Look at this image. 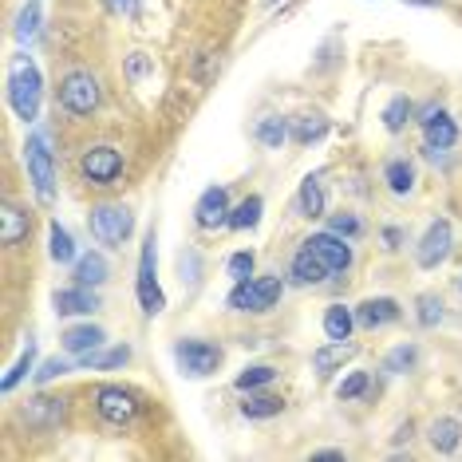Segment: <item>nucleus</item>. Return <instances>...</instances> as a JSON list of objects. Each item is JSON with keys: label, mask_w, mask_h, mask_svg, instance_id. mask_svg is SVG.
<instances>
[{"label": "nucleus", "mask_w": 462, "mask_h": 462, "mask_svg": "<svg viewBox=\"0 0 462 462\" xmlns=\"http://www.w3.org/2000/svg\"><path fill=\"white\" fill-rule=\"evenodd\" d=\"M40 91H44V79H40L36 64L32 60H20L13 68V76H8V103H13V111L24 123H32L40 115Z\"/></svg>", "instance_id": "f257e3e1"}, {"label": "nucleus", "mask_w": 462, "mask_h": 462, "mask_svg": "<svg viewBox=\"0 0 462 462\" xmlns=\"http://www.w3.org/2000/svg\"><path fill=\"white\" fill-rule=\"evenodd\" d=\"M88 229H91V237L99 241V245H123V241L131 237V229H134V214L127 206H111V202H103L91 209V217H88Z\"/></svg>", "instance_id": "f03ea898"}, {"label": "nucleus", "mask_w": 462, "mask_h": 462, "mask_svg": "<svg viewBox=\"0 0 462 462\" xmlns=\"http://www.w3.org/2000/svg\"><path fill=\"white\" fill-rule=\"evenodd\" d=\"M28 178H32V190L40 202H51V194H56V159H51L44 131H36L28 139Z\"/></svg>", "instance_id": "7ed1b4c3"}, {"label": "nucleus", "mask_w": 462, "mask_h": 462, "mask_svg": "<svg viewBox=\"0 0 462 462\" xmlns=\"http://www.w3.org/2000/svg\"><path fill=\"white\" fill-rule=\"evenodd\" d=\"M60 107L68 115H91L99 107V79L91 71H68L60 79Z\"/></svg>", "instance_id": "20e7f679"}, {"label": "nucleus", "mask_w": 462, "mask_h": 462, "mask_svg": "<svg viewBox=\"0 0 462 462\" xmlns=\"http://www.w3.org/2000/svg\"><path fill=\"white\" fill-rule=\"evenodd\" d=\"M281 297V277H261V281H237L229 292V309L234 312H269Z\"/></svg>", "instance_id": "39448f33"}, {"label": "nucleus", "mask_w": 462, "mask_h": 462, "mask_svg": "<svg viewBox=\"0 0 462 462\" xmlns=\"http://www.w3.org/2000/svg\"><path fill=\"white\" fill-rule=\"evenodd\" d=\"M174 360L190 380H206V375H214L217 364H222V348L206 344V340H182L174 348Z\"/></svg>", "instance_id": "423d86ee"}, {"label": "nucleus", "mask_w": 462, "mask_h": 462, "mask_svg": "<svg viewBox=\"0 0 462 462\" xmlns=\"http://www.w3.org/2000/svg\"><path fill=\"white\" fill-rule=\"evenodd\" d=\"M154 245H159V241H154V229H151L146 241H143V257H139V304H143L146 317H159V312L166 309L159 277H154Z\"/></svg>", "instance_id": "0eeeda50"}, {"label": "nucleus", "mask_w": 462, "mask_h": 462, "mask_svg": "<svg viewBox=\"0 0 462 462\" xmlns=\"http://www.w3.org/2000/svg\"><path fill=\"white\" fill-rule=\"evenodd\" d=\"M96 411L99 419H107L111 427H127L139 415V395L127 392V387H99L96 392Z\"/></svg>", "instance_id": "6e6552de"}, {"label": "nucleus", "mask_w": 462, "mask_h": 462, "mask_svg": "<svg viewBox=\"0 0 462 462\" xmlns=\"http://www.w3.org/2000/svg\"><path fill=\"white\" fill-rule=\"evenodd\" d=\"M450 249H455V229H450V222H430L415 249L419 269H439L450 257Z\"/></svg>", "instance_id": "1a4fd4ad"}, {"label": "nucleus", "mask_w": 462, "mask_h": 462, "mask_svg": "<svg viewBox=\"0 0 462 462\" xmlns=\"http://www.w3.org/2000/svg\"><path fill=\"white\" fill-rule=\"evenodd\" d=\"M79 166H83V178H88L91 186H111L115 178L123 174V154L103 143V146H91Z\"/></svg>", "instance_id": "9d476101"}, {"label": "nucleus", "mask_w": 462, "mask_h": 462, "mask_svg": "<svg viewBox=\"0 0 462 462\" xmlns=\"http://www.w3.org/2000/svg\"><path fill=\"white\" fill-rule=\"evenodd\" d=\"M304 245L317 254L324 265H328V273H348L352 269V245H348V237H340V234H312Z\"/></svg>", "instance_id": "9b49d317"}, {"label": "nucleus", "mask_w": 462, "mask_h": 462, "mask_svg": "<svg viewBox=\"0 0 462 462\" xmlns=\"http://www.w3.org/2000/svg\"><path fill=\"white\" fill-rule=\"evenodd\" d=\"M229 194H226V186H209V190L198 198V206H194V222L202 226V229H217V226H229Z\"/></svg>", "instance_id": "f8f14e48"}, {"label": "nucleus", "mask_w": 462, "mask_h": 462, "mask_svg": "<svg viewBox=\"0 0 462 462\" xmlns=\"http://www.w3.org/2000/svg\"><path fill=\"white\" fill-rule=\"evenodd\" d=\"M399 320V304L392 297H372V300H364L360 309H356V324L367 332H375V328H387V324H395Z\"/></svg>", "instance_id": "ddd939ff"}, {"label": "nucleus", "mask_w": 462, "mask_h": 462, "mask_svg": "<svg viewBox=\"0 0 462 462\" xmlns=\"http://www.w3.org/2000/svg\"><path fill=\"white\" fill-rule=\"evenodd\" d=\"M51 304H56L60 317H88V312L99 309V297H96V289L76 285V289H60L56 297H51Z\"/></svg>", "instance_id": "4468645a"}, {"label": "nucleus", "mask_w": 462, "mask_h": 462, "mask_svg": "<svg viewBox=\"0 0 462 462\" xmlns=\"http://www.w3.org/2000/svg\"><path fill=\"white\" fill-rule=\"evenodd\" d=\"M103 340H107V332L99 328V324H76V328H68L64 336H60V344H64V352L71 356H88L103 348Z\"/></svg>", "instance_id": "2eb2a0df"}, {"label": "nucleus", "mask_w": 462, "mask_h": 462, "mask_svg": "<svg viewBox=\"0 0 462 462\" xmlns=\"http://www.w3.org/2000/svg\"><path fill=\"white\" fill-rule=\"evenodd\" d=\"M28 229H32V217L20 206L5 202V209H0V241H5V245H20V241L28 237Z\"/></svg>", "instance_id": "dca6fc26"}, {"label": "nucleus", "mask_w": 462, "mask_h": 462, "mask_svg": "<svg viewBox=\"0 0 462 462\" xmlns=\"http://www.w3.org/2000/svg\"><path fill=\"white\" fill-rule=\"evenodd\" d=\"M356 356V344L352 340H332V344H324V348L312 352V367H317L320 375H328L336 372V367H344Z\"/></svg>", "instance_id": "f3484780"}, {"label": "nucleus", "mask_w": 462, "mask_h": 462, "mask_svg": "<svg viewBox=\"0 0 462 462\" xmlns=\"http://www.w3.org/2000/svg\"><path fill=\"white\" fill-rule=\"evenodd\" d=\"M292 281H297V285H320V281H328V265L304 245L300 254L292 257Z\"/></svg>", "instance_id": "a211bd4d"}, {"label": "nucleus", "mask_w": 462, "mask_h": 462, "mask_svg": "<svg viewBox=\"0 0 462 462\" xmlns=\"http://www.w3.org/2000/svg\"><path fill=\"white\" fill-rule=\"evenodd\" d=\"M430 447L439 450V455H455L458 450V443H462V423L458 419H450V415H443V419H435L430 423Z\"/></svg>", "instance_id": "6ab92c4d"}, {"label": "nucleus", "mask_w": 462, "mask_h": 462, "mask_svg": "<svg viewBox=\"0 0 462 462\" xmlns=\"http://www.w3.org/2000/svg\"><path fill=\"white\" fill-rule=\"evenodd\" d=\"M60 419H64V399L40 395L24 407V423H32V427H51V423H60Z\"/></svg>", "instance_id": "aec40b11"}, {"label": "nucleus", "mask_w": 462, "mask_h": 462, "mask_svg": "<svg viewBox=\"0 0 462 462\" xmlns=\"http://www.w3.org/2000/svg\"><path fill=\"white\" fill-rule=\"evenodd\" d=\"M107 257L103 254H83L76 257V285H88V289H99L107 281Z\"/></svg>", "instance_id": "412c9836"}, {"label": "nucleus", "mask_w": 462, "mask_h": 462, "mask_svg": "<svg viewBox=\"0 0 462 462\" xmlns=\"http://www.w3.org/2000/svg\"><path fill=\"white\" fill-rule=\"evenodd\" d=\"M352 328H356V312L344 309V304H328V312H324V336L328 340H352Z\"/></svg>", "instance_id": "4be33fe9"}, {"label": "nucleus", "mask_w": 462, "mask_h": 462, "mask_svg": "<svg viewBox=\"0 0 462 462\" xmlns=\"http://www.w3.org/2000/svg\"><path fill=\"white\" fill-rule=\"evenodd\" d=\"M423 131H427V146H435V151H450V146L458 143V127H455V119H450L447 111L435 115Z\"/></svg>", "instance_id": "5701e85b"}, {"label": "nucleus", "mask_w": 462, "mask_h": 462, "mask_svg": "<svg viewBox=\"0 0 462 462\" xmlns=\"http://www.w3.org/2000/svg\"><path fill=\"white\" fill-rule=\"evenodd\" d=\"M383 182L392 186V194H399V198H407L415 190V166L407 162V159H392L383 166Z\"/></svg>", "instance_id": "b1692460"}, {"label": "nucleus", "mask_w": 462, "mask_h": 462, "mask_svg": "<svg viewBox=\"0 0 462 462\" xmlns=\"http://www.w3.org/2000/svg\"><path fill=\"white\" fill-rule=\"evenodd\" d=\"M297 209H300L304 217H320V214H324V186H320V174H309V178L300 182Z\"/></svg>", "instance_id": "393cba45"}, {"label": "nucleus", "mask_w": 462, "mask_h": 462, "mask_svg": "<svg viewBox=\"0 0 462 462\" xmlns=\"http://www.w3.org/2000/svg\"><path fill=\"white\" fill-rule=\"evenodd\" d=\"M48 254L56 265H71V261H76V241H71V234L60 222L48 226Z\"/></svg>", "instance_id": "a878e982"}, {"label": "nucleus", "mask_w": 462, "mask_h": 462, "mask_svg": "<svg viewBox=\"0 0 462 462\" xmlns=\"http://www.w3.org/2000/svg\"><path fill=\"white\" fill-rule=\"evenodd\" d=\"M131 360V348L127 344H115V348H107V352H88V356H79V364L83 367H96V372H107V367H123Z\"/></svg>", "instance_id": "bb28decb"}, {"label": "nucleus", "mask_w": 462, "mask_h": 462, "mask_svg": "<svg viewBox=\"0 0 462 462\" xmlns=\"http://www.w3.org/2000/svg\"><path fill=\"white\" fill-rule=\"evenodd\" d=\"M292 134V127L285 119H281V115H265V119L257 123V139L269 146V151H281V146H285V139Z\"/></svg>", "instance_id": "cd10ccee"}, {"label": "nucleus", "mask_w": 462, "mask_h": 462, "mask_svg": "<svg viewBox=\"0 0 462 462\" xmlns=\"http://www.w3.org/2000/svg\"><path fill=\"white\" fill-rule=\"evenodd\" d=\"M328 134V119L324 115H300L297 123H292V139H297L300 146H309V143H317Z\"/></svg>", "instance_id": "c85d7f7f"}, {"label": "nucleus", "mask_w": 462, "mask_h": 462, "mask_svg": "<svg viewBox=\"0 0 462 462\" xmlns=\"http://www.w3.org/2000/svg\"><path fill=\"white\" fill-rule=\"evenodd\" d=\"M411 115H415V103L407 99V96H395V99L383 107V127L392 131V134H399V131L407 127V119H411Z\"/></svg>", "instance_id": "c756f323"}, {"label": "nucleus", "mask_w": 462, "mask_h": 462, "mask_svg": "<svg viewBox=\"0 0 462 462\" xmlns=\"http://www.w3.org/2000/svg\"><path fill=\"white\" fill-rule=\"evenodd\" d=\"M285 411V403H281L277 395H249L245 403H241V415L245 419H273Z\"/></svg>", "instance_id": "7c9ffc66"}, {"label": "nucleus", "mask_w": 462, "mask_h": 462, "mask_svg": "<svg viewBox=\"0 0 462 462\" xmlns=\"http://www.w3.org/2000/svg\"><path fill=\"white\" fill-rule=\"evenodd\" d=\"M261 214H265V202L254 194V198H245L234 214H229V229H254L261 222Z\"/></svg>", "instance_id": "2f4dec72"}, {"label": "nucleus", "mask_w": 462, "mask_h": 462, "mask_svg": "<svg viewBox=\"0 0 462 462\" xmlns=\"http://www.w3.org/2000/svg\"><path fill=\"white\" fill-rule=\"evenodd\" d=\"M32 364H36V340H28V348L20 352V360L13 367H8V375H5V383H0V387H5V392H16V383L32 372Z\"/></svg>", "instance_id": "473e14b6"}, {"label": "nucleus", "mask_w": 462, "mask_h": 462, "mask_svg": "<svg viewBox=\"0 0 462 462\" xmlns=\"http://www.w3.org/2000/svg\"><path fill=\"white\" fill-rule=\"evenodd\" d=\"M277 380V372H273L269 364H249L245 372L237 375V392H257V387H265Z\"/></svg>", "instance_id": "72a5a7b5"}, {"label": "nucleus", "mask_w": 462, "mask_h": 462, "mask_svg": "<svg viewBox=\"0 0 462 462\" xmlns=\"http://www.w3.org/2000/svg\"><path fill=\"white\" fill-rule=\"evenodd\" d=\"M36 32H40V5L32 0V5H24L20 16H16V40L20 44H32Z\"/></svg>", "instance_id": "f704fd0d"}, {"label": "nucleus", "mask_w": 462, "mask_h": 462, "mask_svg": "<svg viewBox=\"0 0 462 462\" xmlns=\"http://www.w3.org/2000/svg\"><path fill=\"white\" fill-rule=\"evenodd\" d=\"M419 324H423V328H439V324H443V300L435 297V292H423V297H419Z\"/></svg>", "instance_id": "c9c22d12"}, {"label": "nucleus", "mask_w": 462, "mask_h": 462, "mask_svg": "<svg viewBox=\"0 0 462 462\" xmlns=\"http://www.w3.org/2000/svg\"><path fill=\"white\" fill-rule=\"evenodd\" d=\"M415 360H419V348H415V344H399V348L387 356L383 367H387V372H411Z\"/></svg>", "instance_id": "e433bc0d"}, {"label": "nucleus", "mask_w": 462, "mask_h": 462, "mask_svg": "<svg viewBox=\"0 0 462 462\" xmlns=\"http://www.w3.org/2000/svg\"><path fill=\"white\" fill-rule=\"evenodd\" d=\"M154 71V60L146 56V51H131L127 56V79L131 83H139V79H146Z\"/></svg>", "instance_id": "4c0bfd02"}, {"label": "nucleus", "mask_w": 462, "mask_h": 462, "mask_svg": "<svg viewBox=\"0 0 462 462\" xmlns=\"http://www.w3.org/2000/svg\"><path fill=\"white\" fill-rule=\"evenodd\" d=\"M328 229H332V234H340V237H348V241L364 234V226H360V217H356V214H336Z\"/></svg>", "instance_id": "58836bf2"}, {"label": "nucleus", "mask_w": 462, "mask_h": 462, "mask_svg": "<svg viewBox=\"0 0 462 462\" xmlns=\"http://www.w3.org/2000/svg\"><path fill=\"white\" fill-rule=\"evenodd\" d=\"M229 277H234V285L254 277V254H234L229 257Z\"/></svg>", "instance_id": "ea45409f"}, {"label": "nucleus", "mask_w": 462, "mask_h": 462, "mask_svg": "<svg viewBox=\"0 0 462 462\" xmlns=\"http://www.w3.org/2000/svg\"><path fill=\"white\" fill-rule=\"evenodd\" d=\"M364 392H367V375L364 372H352L348 380L336 387V395H340V399H356V395H364Z\"/></svg>", "instance_id": "a19ab883"}, {"label": "nucleus", "mask_w": 462, "mask_h": 462, "mask_svg": "<svg viewBox=\"0 0 462 462\" xmlns=\"http://www.w3.org/2000/svg\"><path fill=\"white\" fill-rule=\"evenodd\" d=\"M64 372H68V364L60 360V356H56V360H44V367L36 372V383H51L56 375H64Z\"/></svg>", "instance_id": "79ce46f5"}, {"label": "nucleus", "mask_w": 462, "mask_h": 462, "mask_svg": "<svg viewBox=\"0 0 462 462\" xmlns=\"http://www.w3.org/2000/svg\"><path fill=\"white\" fill-rule=\"evenodd\" d=\"M111 16H139V0H103Z\"/></svg>", "instance_id": "37998d69"}, {"label": "nucleus", "mask_w": 462, "mask_h": 462, "mask_svg": "<svg viewBox=\"0 0 462 462\" xmlns=\"http://www.w3.org/2000/svg\"><path fill=\"white\" fill-rule=\"evenodd\" d=\"M435 115H443V107H439V103H427V107L419 111V123H423V127H427V123L435 119Z\"/></svg>", "instance_id": "c03bdc74"}, {"label": "nucleus", "mask_w": 462, "mask_h": 462, "mask_svg": "<svg viewBox=\"0 0 462 462\" xmlns=\"http://www.w3.org/2000/svg\"><path fill=\"white\" fill-rule=\"evenodd\" d=\"M383 241H387V249H395L399 241H403V234H399V229H383Z\"/></svg>", "instance_id": "a18cd8bd"}, {"label": "nucleus", "mask_w": 462, "mask_h": 462, "mask_svg": "<svg viewBox=\"0 0 462 462\" xmlns=\"http://www.w3.org/2000/svg\"><path fill=\"white\" fill-rule=\"evenodd\" d=\"M403 5H415V8H439L443 0H403Z\"/></svg>", "instance_id": "49530a36"}, {"label": "nucleus", "mask_w": 462, "mask_h": 462, "mask_svg": "<svg viewBox=\"0 0 462 462\" xmlns=\"http://www.w3.org/2000/svg\"><path fill=\"white\" fill-rule=\"evenodd\" d=\"M312 458H344V450H317Z\"/></svg>", "instance_id": "de8ad7c7"}]
</instances>
